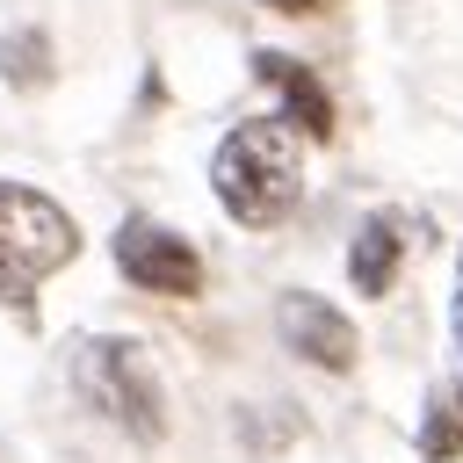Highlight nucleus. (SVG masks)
Returning <instances> with one entry per match:
<instances>
[{
  "mask_svg": "<svg viewBox=\"0 0 463 463\" xmlns=\"http://www.w3.org/2000/svg\"><path fill=\"white\" fill-rule=\"evenodd\" d=\"M449 347L463 362V253H456V297H449Z\"/></svg>",
  "mask_w": 463,
  "mask_h": 463,
  "instance_id": "9d476101",
  "label": "nucleus"
},
{
  "mask_svg": "<svg viewBox=\"0 0 463 463\" xmlns=\"http://www.w3.org/2000/svg\"><path fill=\"white\" fill-rule=\"evenodd\" d=\"M405 246H412V224H405L398 210L362 217L354 239H347V282H354L362 297H383V289L398 282V268H405Z\"/></svg>",
  "mask_w": 463,
  "mask_h": 463,
  "instance_id": "0eeeda50",
  "label": "nucleus"
},
{
  "mask_svg": "<svg viewBox=\"0 0 463 463\" xmlns=\"http://www.w3.org/2000/svg\"><path fill=\"white\" fill-rule=\"evenodd\" d=\"M51 36L43 29H7L0 36V80L7 87H22V94H36V87H51Z\"/></svg>",
  "mask_w": 463,
  "mask_h": 463,
  "instance_id": "1a4fd4ad",
  "label": "nucleus"
},
{
  "mask_svg": "<svg viewBox=\"0 0 463 463\" xmlns=\"http://www.w3.org/2000/svg\"><path fill=\"white\" fill-rule=\"evenodd\" d=\"M116 268H123L130 289H152V297H195V289H203V253H195L181 232L152 224V217H123V232H116Z\"/></svg>",
  "mask_w": 463,
  "mask_h": 463,
  "instance_id": "20e7f679",
  "label": "nucleus"
},
{
  "mask_svg": "<svg viewBox=\"0 0 463 463\" xmlns=\"http://www.w3.org/2000/svg\"><path fill=\"white\" fill-rule=\"evenodd\" d=\"M275 340H282L297 362L326 369V376L354 369V354H362L354 318H347L340 304H326L318 289H282V297H275Z\"/></svg>",
  "mask_w": 463,
  "mask_h": 463,
  "instance_id": "39448f33",
  "label": "nucleus"
},
{
  "mask_svg": "<svg viewBox=\"0 0 463 463\" xmlns=\"http://www.w3.org/2000/svg\"><path fill=\"white\" fill-rule=\"evenodd\" d=\"M72 391H80L109 427H123L130 441H159V434H166L159 369H152V354H145L130 333H94V340H80V354H72Z\"/></svg>",
  "mask_w": 463,
  "mask_h": 463,
  "instance_id": "f03ea898",
  "label": "nucleus"
},
{
  "mask_svg": "<svg viewBox=\"0 0 463 463\" xmlns=\"http://www.w3.org/2000/svg\"><path fill=\"white\" fill-rule=\"evenodd\" d=\"M268 7H282V14H311L318 0H268Z\"/></svg>",
  "mask_w": 463,
  "mask_h": 463,
  "instance_id": "9b49d317",
  "label": "nucleus"
},
{
  "mask_svg": "<svg viewBox=\"0 0 463 463\" xmlns=\"http://www.w3.org/2000/svg\"><path fill=\"white\" fill-rule=\"evenodd\" d=\"M210 188L224 203L232 224L246 232H275L297 203H304V137L282 116H246L224 130V145L210 152Z\"/></svg>",
  "mask_w": 463,
  "mask_h": 463,
  "instance_id": "f257e3e1",
  "label": "nucleus"
},
{
  "mask_svg": "<svg viewBox=\"0 0 463 463\" xmlns=\"http://www.w3.org/2000/svg\"><path fill=\"white\" fill-rule=\"evenodd\" d=\"M80 253V224L22 181H0V304L29 311V289Z\"/></svg>",
  "mask_w": 463,
  "mask_h": 463,
  "instance_id": "7ed1b4c3",
  "label": "nucleus"
},
{
  "mask_svg": "<svg viewBox=\"0 0 463 463\" xmlns=\"http://www.w3.org/2000/svg\"><path fill=\"white\" fill-rule=\"evenodd\" d=\"M420 463H463V383H434L420 412Z\"/></svg>",
  "mask_w": 463,
  "mask_h": 463,
  "instance_id": "6e6552de",
  "label": "nucleus"
},
{
  "mask_svg": "<svg viewBox=\"0 0 463 463\" xmlns=\"http://www.w3.org/2000/svg\"><path fill=\"white\" fill-rule=\"evenodd\" d=\"M253 72H260V87H275L282 123H289L304 145H326V137H333V94H326V80H318L304 58H289V51H253Z\"/></svg>",
  "mask_w": 463,
  "mask_h": 463,
  "instance_id": "423d86ee",
  "label": "nucleus"
}]
</instances>
